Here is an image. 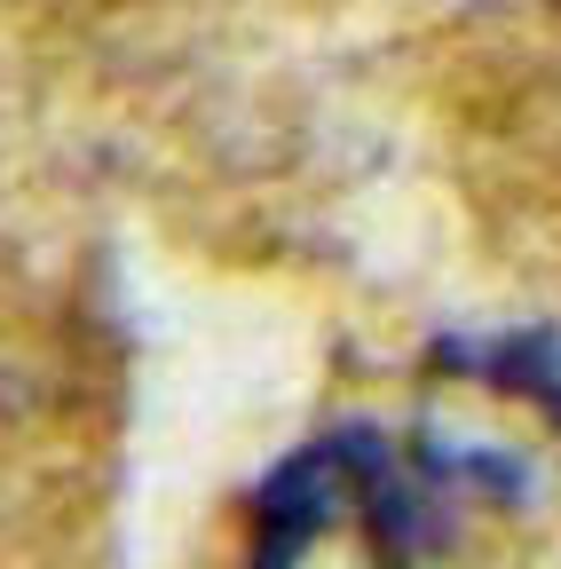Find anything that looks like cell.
Here are the masks:
<instances>
[{
	"instance_id": "obj_1",
	"label": "cell",
	"mask_w": 561,
	"mask_h": 569,
	"mask_svg": "<svg viewBox=\"0 0 561 569\" xmlns=\"http://www.w3.org/2000/svg\"><path fill=\"white\" fill-rule=\"evenodd\" d=\"M435 475L380 427H332L269 475L253 569H428Z\"/></svg>"
}]
</instances>
